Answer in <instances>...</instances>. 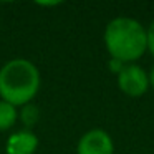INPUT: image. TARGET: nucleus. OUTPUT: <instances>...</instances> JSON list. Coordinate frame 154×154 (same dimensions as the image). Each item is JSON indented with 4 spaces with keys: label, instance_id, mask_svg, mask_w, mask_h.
<instances>
[{
    "label": "nucleus",
    "instance_id": "nucleus-1",
    "mask_svg": "<svg viewBox=\"0 0 154 154\" xmlns=\"http://www.w3.org/2000/svg\"><path fill=\"white\" fill-rule=\"evenodd\" d=\"M103 43L109 58L121 63H137L147 53L146 27L137 18L114 17L106 23L103 32Z\"/></svg>",
    "mask_w": 154,
    "mask_h": 154
},
{
    "label": "nucleus",
    "instance_id": "nucleus-2",
    "mask_svg": "<svg viewBox=\"0 0 154 154\" xmlns=\"http://www.w3.org/2000/svg\"><path fill=\"white\" fill-rule=\"evenodd\" d=\"M42 88V73L33 61L12 58L0 66V100L22 108L33 103Z\"/></svg>",
    "mask_w": 154,
    "mask_h": 154
},
{
    "label": "nucleus",
    "instance_id": "nucleus-3",
    "mask_svg": "<svg viewBox=\"0 0 154 154\" xmlns=\"http://www.w3.org/2000/svg\"><path fill=\"white\" fill-rule=\"evenodd\" d=\"M116 85L128 98H141L149 90L147 71L137 63H128L116 75Z\"/></svg>",
    "mask_w": 154,
    "mask_h": 154
},
{
    "label": "nucleus",
    "instance_id": "nucleus-4",
    "mask_svg": "<svg viewBox=\"0 0 154 154\" xmlns=\"http://www.w3.org/2000/svg\"><path fill=\"white\" fill-rule=\"evenodd\" d=\"M114 139L103 128L85 131L76 143V154H114Z\"/></svg>",
    "mask_w": 154,
    "mask_h": 154
},
{
    "label": "nucleus",
    "instance_id": "nucleus-5",
    "mask_svg": "<svg viewBox=\"0 0 154 154\" xmlns=\"http://www.w3.org/2000/svg\"><path fill=\"white\" fill-rule=\"evenodd\" d=\"M40 146V137L33 129H18L7 137L5 152L7 154H35Z\"/></svg>",
    "mask_w": 154,
    "mask_h": 154
},
{
    "label": "nucleus",
    "instance_id": "nucleus-6",
    "mask_svg": "<svg viewBox=\"0 0 154 154\" xmlns=\"http://www.w3.org/2000/svg\"><path fill=\"white\" fill-rule=\"evenodd\" d=\"M18 121V108L0 100V133L10 131Z\"/></svg>",
    "mask_w": 154,
    "mask_h": 154
},
{
    "label": "nucleus",
    "instance_id": "nucleus-7",
    "mask_svg": "<svg viewBox=\"0 0 154 154\" xmlns=\"http://www.w3.org/2000/svg\"><path fill=\"white\" fill-rule=\"evenodd\" d=\"M40 119V109L37 104L30 103L25 106L18 108V121L23 124L25 129H32Z\"/></svg>",
    "mask_w": 154,
    "mask_h": 154
},
{
    "label": "nucleus",
    "instance_id": "nucleus-8",
    "mask_svg": "<svg viewBox=\"0 0 154 154\" xmlns=\"http://www.w3.org/2000/svg\"><path fill=\"white\" fill-rule=\"evenodd\" d=\"M146 33H147V53H151L154 58V20L146 27Z\"/></svg>",
    "mask_w": 154,
    "mask_h": 154
},
{
    "label": "nucleus",
    "instance_id": "nucleus-9",
    "mask_svg": "<svg viewBox=\"0 0 154 154\" xmlns=\"http://www.w3.org/2000/svg\"><path fill=\"white\" fill-rule=\"evenodd\" d=\"M108 65H109V71L114 73V75H118L121 70H123V66H124V63H121V61H118V60H113V58H109Z\"/></svg>",
    "mask_w": 154,
    "mask_h": 154
},
{
    "label": "nucleus",
    "instance_id": "nucleus-10",
    "mask_svg": "<svg viewBox=\"0 0 154 154\" xmlns=\"http://www.w3.org/2000/svg\"><path fill=\"white\" fill-rule=\"evenodd\" d=\"M147 78H149V90H154V63L147 70Z\"/></svg>",
    "mask_w": 154,
    "mask_h": 154
},
{
    "label": "nucleus",
    "instance_id": "nucleus-11",
    "mask_svg": "<svg viewBox=\"0 0 154 154\" xmlns=\"http://www.w3.org/2000/svg\"><path fill=\"white\" fill-rule=\"evenodd\" d=\"M40 5V7H57V5H60V2H50V4H43V2H42V4H38Z\"/></svg>",
    "mask_w": 154,
    "mask_h": 154
}]
</instances>
